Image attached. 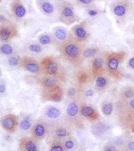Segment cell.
<instances>
[{
  "label": "cell",
  "mask_w": 134,
  "mask_h": 151,
  "mask_svg": "<svg viewBox=\"0 0 134 151\" xmlns=\"http://www.w3.org/2000/svg\"><path fill=\"white\" fill-rule=\"evenodd\" d=\"M48 123L44 121H38L30 129L31 137L38 142L43 140L48 135Z\"/></svg>",
  "instance_id": "6da1fadb"
},
{
  "label": "cell",
  "mask_w": 134,
  "mask_h": 151,
  "mask_svg": "<svg viewBox=\"0 0 134 151\" xmlns=\"http://www.w3.org/2000/svg\"><path fill=\"white\" fill-rule=\"evenodd\" d=\"M0 124L3 129L9 134H13L19 125L17 116L13 114H7L1 120Z\"/></svg>",
  "instance_id": "7a4b0ae2"
},
{
  "label": "cell",
  "mask_w": 134,
  "mask_h": 151,
  "mask_svg": "<svg viewBox=\"0 0 134 151\" xmlns=\"http://www.w3.org/2000/svg\"><path fill=\"white\" fill-rule=\"evenodd\" d=\"M38 141L31 136H23L19 140L20 151H40Z\"/></svg>",
  "instance_id": "3957f363"
},
{
  "label": "cell",
  "mask_w": 134,
  "mask_h": 151,
  "mask_svg": "<svg viewBox=\"0 0 134 151\" xmlns=\"http://www.w3.org/2000/svg\"><path fill=\"white\" fill-rule=\"evenodd\" d=\"M47 98L49 100L53 102H59L62 99V93L59 88H53L49 92L47 96Z\"/></svg>",
  "instance_id": "277c9868"
},
{
  "label": "cell",
  "mask_w": 134,
  "mask_h": 151,
  "mask_svg": "<svg viewBox=\"0 0 134 151\" xmlns=\"http://www.w3.org/2000/svg\"><path fill=\"white\" fill-rule=\"evenodd\" d=\"M64 144L58 139H55L51 142L48 151H65Z\"/></svg>",
  "instance_id": "5b68a950"
},
{
  "label": "cell",
  "mask_w": 134,
  "mask_h": 151,
  "mask_svg": "<svg viewBox=\"0 0 134 151\" xmlns=\"http://www.w3.org/2000/svg\"><path fill=\"white\" fill-rule=\"evenodd\" d=\"M65 51L67 55L69 57H75L78 54L79 50L77 46H75L73 44H70L66 47Z\"/></svg>",
  "instance_id": "8992f818"
},
{
  "label": "cell",
  "mask_w": 134,
  "mask_h": 151,
  "mask_svg": "<svg viewBox=\"0 0 134 151\" xmlns=\"http://www.w3.org/2000/svg\"><path fill=\"white\" fill-rule=\"evenodd\" d=\"M78 112V107L75 103H71L67 108V113L71 117L75 116Z\"/></svg>",
  "instance_id": "52a82bcc"
},
{
  "label": "cell",
  "mask_w": 134,
  "mask_h": 151,
  "mask_svg": "<svg viewBox=\"0 0 134 151\" xmlns=\"http://www.w3.org/2000/svg\"><path fill=\"white\" fill-rule=\"evenodd\" d=\"M46 115L48 118L55 119L59 117L61 115V112L57 108L51 107L47 111Z\"/></svg>",
  "instance_id": "ba28073f"
},
{
  "label": "cell",
  "mask_w": 134,
  "mask_h": 151,
  "mask_svg": "<svg viewBox=\"0 0 134 151\" xmlns=\"http://www.w3.org/2000/svg\"><path fill=\"white\" fill-rule=\"evenodd\" d=\"M81 114L85 117H92L95 114V110L91 106H84L82 108Z\"/></svg>",
  "instance_id": "9c48e42d"
},
{
  "label": "cell",
  "mask_w": 134,
  "mask_h": 151,
  "mask_svg": "<svg viewBox=\"0 0 134 151\" xmlns=\"http://www.w3.org/2000/svg\"><path fill=\"white\" fill-rule=\"evenodd\" d=\"M32 124L31 121L28 118H25L22 119L19 123V127L22 131H27L31 129L32 127Z\"/></svg>",
  "instance_id": "30bf717a"
},
{
  "label": "cell",
  "mask_w": 134,
  "mask_h": 151,
  "mask_svg": "<svg viewBox=\"0 0 134 151\" xmlns=\"http://www.w3.org/2000/svg\"><path fill=\"white\" fill-rule=\"evenodd\" d=\"M54 134L57 138H65L68 135L67 130L64 127H59L56 128L54 131Z\"/></svg>",
  "instance_id": "8fae6325"
},
{
  "label": "cell",
  "mask_w": 134,
  "mask_h": 151,
  "mask_svg": "<svg viewBox=\"0 0 134 151\" xmlns=\"http://www.w3.org/2000/svg\"><path fill=\"white\" fill-rule=\"evenodd\" d=\"M58 66L55 62L50 61L47 66V71L50 74H55L57 70Z\"/></svg>",
  "instance_id": "7c38bea8"
},
{
  "label": "cell",
  "mask_w": 134,
  "mask_h": 151,
  "mask_svg": "<svg viewBox=\"0 0 134 151\" xmlns=\"http://www.w3.org/2000/svg\"><path fill=\"white\" fill-rule=\"evenodd\" d=\"M103 114L107 116L110 115L112 113L113 111V106L112 103H106L103 106L102 109Z\"/></svg>",
  "instance_id": "4fadbf2b"
},
{
  "label": "cell",
  "mask_w": 134,
  "mask_h": 151,
  "mask_svg": "<svg viewBox=\"0 0 134 151\" xmlns=\"http://www.w3.org/2000/svg\"><path fill=\"white\" fill-rule=\"evenodd\" d=\"M11 35V32L9 29L4 28L0 32V36L3 40H7Z\"/></svg>",
  "instance_id": "5bb4252c"
},
{
  "label": "cell",
  "mask_w": 134,
  "mask_h": 151,
  "mask_svg": "<svg viewBox=\"0 0 134 151\" xmlns=\"http://www.w3.org/2000/svg\"><path fill=\"white\" fill-rule=\"evenodd\" d=\"M125 7L123 6H117L115 7L114 9V12L116 15L118 16H122L125 13Z\"/></svg>",
  "instance_id": "9a60e30c"
},
{
  "label": "cell",
  "mask_w": 134,
  "mask_h": 151,
  "mask_svg": "<svg viewBox=\"0 0 134 151\" xmlns=\"http://www.w3.org/2000/svg\"><path fill=\"white\" fill-rule=\"evenodd\" d=\"M42 9L46 13H51L53 10V7L51 3L45 2L42 4Z\"/></svg>",
  "instance_id": "2e32d148"
},
{
  "label": "cell",
  "mask_w": 134,
  "mask_h": 151,
  "mask_svg": "<svg viewBox=\"0 0 134 151\" xmlns=\"http://www.w3.org/2000/svg\"><path fill=\"white\" fill-rule=\"evenodd\" d=\"M119 66V61L115 58H112L108 62V67L112 70H116Z\"/></svg>",
  "instance_id": "e0dca14e"
},
{
  "label": "cell",
  "mask_w": 134,
  "mask_h": 151,
  "mask_svg": "<svg viewBox=\"0 0 134 151\" xmlns=\"http://www.w3.org/2000/svg\"><path fill=\"white\" fill-rule=\"evenodd\" d=\"M55 36L59 40H64L65 39L67 36L66 32L63 29H57L55 32Z\"/></svg>",
  "instance_id": "ac0fdd59"
},
{
  "label": "cell",
  "mask_w": 134,
  "mask_h": 151,
  "mask_svg": "<svg viewBox=\"0 0 134 151\" xmlns=\"http://www.w3.org/2000/svg\"><path fill=\"white\" fill-rule=\"evenodd\" d=\"M25 12V9L22 6H19L16 8V14L19 17H22L23 16H24Z\"/></svg>",
  "instance_id": "d6986e66"
},
{
  "label": "cell",
  "mask_w": 134,
  "mask_h": 151,
  "mask_svg": "<svg viewBox=\"0 0 134 151\" xmlns=\"http://www.w3.org/2000/svg\"><path fill=\"white\" fill-rule=\"evenodd\" d=\"M57 81L55 78H48L44 81V85L47 87H52L55 85Z\"/></svg>",
  "instance_id": "ffe728a7"
},
{
  "label": "cell",
  "mask_w": 134,
  "mask_h": 151,
  "mask_svg": "<svg viewBox=\"0 0 134 151\" xmlns=\"http://www.w3.org/2000/svg\"><path fill=\"white\" fill-rule=\"evenodd\" d=\"M96 53V49L94 48H89L84 51V56L85 57H92Z\"/></svg>",
  "instance_id": "44dd1931"
},
{
  "label": "cell",
  "mask_w": 134,
  "mask_h": 151,
  "mask_svg": "<svg viewBox=\"0 0 134 151\" xmlns=\"http://www.w3.org/2000/svg\"><path fill=\"white\" fill-rule=\"evenodd\" d=\"M1 50H2V53H4L5 54L10 55V54H11V53H12L13 49L12 48V47L9 44H4L2 47Z\"/></svg>",
  "instance_id": "7402d4cb"
},
{
  "label": "cell",
  "mask_w": 134,
  "mask_h": 151,
  "mask_svg": "<svg viewBox=\"0 0 134 151\" xmlns=\"http://www.w3.org/2000/svg\"><path fill=\"white\" fill-rule=\"evenodd\" d=\"M76 33L77 36L80 38H84L86 35V31L82 27H78L76 29Z\"/></svg>",
  "instance_id": "603a6c76"
},
{
  "label": "cell",
  "mask_w": 134,
  "mask_h": 151,
  "mask_svg": "<svg viewBox=\"0 0 134 151\" xmlns=\"http://www.w3.org/2000/svg\"><path fill=\"white\" fill-rule=\"evenodd\" d=\"M26 69H27V70L29 71H30L31 72L34 73L37 72L38 70L39 67L36 64L30 63V64L27 65Z\"/></svg>",
  "instance_id": "cb8c5ba5"
},
{
  "label": "cell",
  "mask_w": 134,
  "mask_h": 151,
  "mask_svg": "<svg viewBox=\"0 0 134 151\" xmlns=\"http://www.w3.org/2000/svg\"><path fill=\"white\" fill-rule=\"evenodd\" d=\"M64 147L66 150H72L74 147V142L72 140H66L64 144Z\"/></svg>",
  "instance_id": "d4e9b609"
},
{
  "label": "cell",
  "mask_w": 134,
  "mask_h": 151,
  "mask_svg": "<svg viewBox=\"0 0 134 151\" xmlns=\"http://www.w3.org/2000/svg\"><path fill=\"white\" fill-rule=\"evenodd\" d=\"M96 83L98 87H103L106 85V79L103 77H99L97 79Z\"/></svg>",
  "instance_id": "484cf974"
},
{
  "label": "cell",
  "mask_w": 134,
  "mask_h": 151,
  "mask_svg": "<svg viewBox=\"0 0 134 151\" xmlns=\"http://www.w3.org/2000/svg\"><path fill=\"white\" fill-rule=\"evenodd\" d=\"M64 15L66 17H70L74 15V13L72 10L69 7L65 8L63 12Z\"/></svg>",
  "instance_id": "4316f807"
},
{
  "label": "cell",
  "mask_w": 134,
  "mask_h": 151,
  "mask_svg": "<svg viewBox=\"0 0 134 151\" xmlns=\"http://www.w3.org/2000/svg\"><path fill=\"white\" fill-rule=\"evenodd\" d=\"M29 48L31 51H34V52H36V53L40 52L41 50H42V48L39 45H36V44L30 45L29 46Z\"/></svg>",
  "instance_id": "83f0119b"
},
{
  "label": "cell",
  "mask_w": 134,
  "mask_h": 151,
  "mask_svg": "<svg viewBox=\"0 0 134 151\" xmlns=\"http://www.w3.org/2000/svg\"><path fill=\"white\" fill-rule=\"evenodd\" d=\"M94 63V66L95 68H101L103 66V61L102 59H96L94 60L93 62Z\"/></svg>",
  "instance_id": "f1b7e54d"
},
{
  "label": "cell",
  "mask_w": 134,
  "mask_h": 151,
  "mask_svg": "<svg viewBox=\"0 0 134 151\" xmlns=\"http://www.w3.org/2000/svg\"><path fill=\"white\" fill-rule=\"evenodd\" d=\"M40 42L42 44H47L50 42V38L47 35H43L40 38Z\"/></svg>",
  "instance_id": "f546056e"
},
{
  "label": "cell",
  "mask_w": 134,
  "mask_h": 151,
  "mask_svg": "<svg viewBox=\"0 0 134 151\" xmlns=\"http://www.w3.org/2000/svg\"><path fill=\"white\" fill-rule=\"evenodd\" d=\"M9 64L12 66H16L19 63L18 59L15 57H12L9 59Z\"/></svg>",
  "instance_id": "4dcf8cb0"
},
{
  "label": "cell",
  "mask_w": 134,
  "mask_h": 151,
  "mask_svg": "<svg viewBox=\"0 0 134 151\" xmlns=\"http://www.w3.org/2000/svg\"><path fill=\"white\" fill-rule=\"evenodd\" d=\"M104 151H117V149L113 146L108 145L104 148Z\"/></svg>",
  "instance_id": "1f68e13d"
},
{
  "label": "cell",
  "mask_w": 134,
  "mask_h": 151,
  "mask_svg": "<svg viewBox=\"0 0 134 151\" xmlns=\"http://www.w3.org/2000/svg\"><path fill=\"white\" fill-rule=\"evenodd\" d=\"M125 96L127 98H131L134 96V92L132 90H127L125 92Z\"/></svg>",
  "instance_id": "d6a6232c"
},
{
  "label": "cell",
  "mask_w": 134,
  "mask_h": 151,
  "mask_svg": "<svg viewBox=\"0 0 134 151\" xmlns=\"http://www.w3.org/2000/svg\"><path fill=\"white\" fill-rule=\"evenodd\" d=\"M93 94H94L93 91L92 90H91V89L87 90L85 93V96L87 97L92 96Z\"/></svg>",
  "instance_id": "836d02e7"
},
{
  "label": "cell",
  "mask_w": 134,
  "mask_h": 151,
  "mask_svg": "<svg viewBox=\"0 0 134 151\" xmlns=\"http://www.w3.org/2000/svg\"><path fill=\"white\" fill-rule=\"evenodd\" d=\"M128 148L130 149L131 151H134V141H131L129 142L127 144Z\"/></svg>",
  "instance_id": "e575fe53"
},
{
  "label": "cell",
  "mask_w": 134,
  "mask_h": 151,
  "mask_svg": "<svg viewBox=\"0 0 134 151\" xmlns=\"http://www.w3.org/2000/svg\"><path fill=\"white\" fill-rule=\"evenodd\" d=\"M76 90L73 88H71L69 90H68L69 95L70 96H74L76 94Z\"/></svg>",
  "instance_id": "d590c367"
},
{
  "label": "cell",
  "mask_w": 134,
  "mask_h": 151,
  "mask_svg": "<svg viewBox=\"0 0 134 151\" xmlns=\"http://www.w3.org/2000/svg\"><path fill=\"white\" fill-rule=\"evenodd\" d=\"M88 14L91 16H94L96 15L97 14V12L96 11H95V10H91L88 12Z\"/></svg>",
  "instance_id": "8d00e7d4"
},
{
  "label": "cell",
  "mask_w": 134,
  "mask_h": 151,
  "mask_svg": "<svg viewBox=\"0 0 134 151\" xmlns=\"http://www.w3.org/2000/svg\"><path fill=\"white\" fill-rule=\"evenodd\" d=\"M6 90L5 87L3 85H0V93H3Z\"/></svg>",
  "instance_id": "74e56055"
},
{
  "label": "cell",
  "mask_w": 134,
  "mask_h": 151,
  "mask_svg": "<svg viewBox=\"0 0 134 151\" xmlns=\"http://www.w3.org/2000/svg\"><path fill=\"white\" fill-rule=\"evenodd\" d=\"M129 65L132 68L134 69V57L130 59V61H129Z\"/></svg>",
  "instance_id": "f35d334b"
},
{
  "label": "cell",
  "mask_w": 134,
  "mask_h": 151,
  "mask_svg": "<svg viewBox=\"0 0 134 151\" xmlns=\"http://www.w3.org/2000/svg\"><path fill=\"white\" fill-rule=\"evenodd\" d=\"M80 2L84 4H89L91 2V0H80Z\"/></svg>",
  "instance_id": "ab89813d"
},
{
  "label": "cell",
  "mask_w": 134,
  "mask_h": 151,
  "mask_svg": "<svg viewBox=\"0 0 134 151\" xmlns=\"http://www.w3.org/2000/svg\"><path fill=\"white\" fill-rule=\"evenodd\" d=\"M130 105L131 107L134 109V99H132V100L130 101Z\"/></svg>",
  "instance_id": "60d3db41"
}]
</instances>
